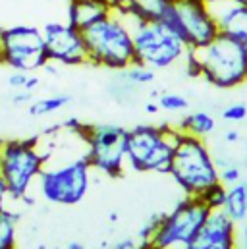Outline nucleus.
I'll return each instance as SVG.
<instances>
[{
  "label": "nucleus",
  "mask_w": 247,
  "mask_h": 249,
  "mask_svg": "<svg viewBox=\"0 0 247 249\" xmlns=\"http://www.w3.org/2000/svg\"><path fill=\"white\" fill-rule=\"evenodd\" d=\"M125 19L131 29L135 62L143 64L151 70H168L176 64L184 62L189 49L180 37V33L160 19H145L133 14L124 0Z\"/></svg>",
  "instance_id": "nucleus-1"
},
{
  "label": "nucleus",
  "mask_w": 247,
  "mask_h": 249,
  "mask_svg": "<svg viewBox=\"0 0 247 249\" xmlns=\"http://www.w3.org/2000/svg\"><path fill=\"white\" fill-rule=\"evenodd\" d=\"M87 60L97 68H105L108 71H120L124 68L135 64V49L129 23L124 12V0L116 10L105 19L83 31Z\"/></svg>",
  "instance_id": "nucleus-2"
},
{
  "label": "nucleus",
  "mask_w": 247,
  "mask_h": 249,
  "mask_svg": "<svg viewBox=\"0 0 247 249\" xmlns=\"http://www.w3.org/2000/svg\"><path fill=\"white\" fill-rule=\"evenodd\" d=\"M180 133L176 125L168 124H139L127 129L125 164L135 172L168 174Z\"/></svg>",
  "instance_id": "nucleus-3"
},
{
  "label": "nucleus",
  "mask_w": 247,
  "mask_h": 249,
  "mask_svg": "<svg viewBox=\"0 0 247 249\" xmlns=\"http://www.w3.org/2000/svg\"><path fill=\"white\" fill-rule=\"evenodd\" d=\"M168 174L189 197H199L205 189L220 182L214 157L205 139L184 131L176 141Z\"/></svg>",
  "instance_id": "nucleus-4"
},
{
  "label": "nucleus",
  "mask_w": 247,
  "mask_h": 249,
  "mask_svg": "<svg viewBox=\"0 0 247 249\" xmlns=\"http://www.w3.org/2000/svg\"><path fill=\"white\" fill-rule=\"evenodd\" d=\"M189 54L201 77L218 89H234L247 81V49L226 35H218L201 49H189Z\"/></svg>",
  "instance_id": "nucleus-5"
},
{
  "label": "nucleus",
  "mask_w": 247,
  "mask_h": 249,
  "mask_svg": "<svg viewBox=\"0 0 247 249\" xmlns=\"http://www.w3.org/2000/svg\"><path fill=\"white\" fill-rule=\"evenodd\" d=\"M47 155L39 151V139H8L0 155V178L8 187L10 199L21 201L29 195L47 164Z\"/></svg>",
  "instance_id": "nucleus-6"
},
{
  "label": "nucleus",
  "mask_w": 247,
  "mask_h": 249,
  "mask_svg": "<svg viewBox=\"0 0 247 249\" xmlns=\"http://www.w3.org/2000/svg\"><path fill=\"white\" fill-rule=\"evenodd\" d=\"M85 143V157L93 170L120 178L125 168L127 129L116 124H83L77 131Z\"/></svg>",
  "instance_id": "nucleus-7"
},
{
  "label": "nucleus",
  "mask_w": 247,
  "mask_h": 249,
  "mask_svg": "<svg viewBox=\"0 0 247 249\" xmlns=\"http://www.w3.org/2000/svg\"><path fill=\"white\" fill-rule=\"evenodd\" d=\"M91 164L87 157H77L56 166H47L41 170L37 184L43 199L53 205L71 207L85 199L91 186Z\"/></svg>",
  "instance_id": "nucleus-8"
},
{
  "label": "nucleus",
  "mask_w": 247,
  "mask_h": 249,
  "mask_svg": "<svg viewBox=\"0 0 247 249\" xmlns=\"http://www.w3.org/2000/svg\"><path fill=\"white\" fill-rule=\"evenodd\" d=\"M211 209L199 197L185 195L170 213L162 214V220L157 232L153 234L149 246L151 249L187 248L205 224Z\"/></svg>",
  "instance_id": "nucleus-9"
},
{
  "label": "nucleus",
  "mask_w": 247,
  "mask_h": 249,
  "mask_svg": "<svg viewBox=\"0 0 247 249\" xmlns=\"http://www.w3.org/2000/svg\"><path fill=\"white\" fill-rule=\"evenodd\" d=\"M0 60L18 71H37L49 62L45 53L43 29L37 25L18 23L2 27L0 33Z\"/></svg>",
  "instance_id": "nucleus-10"
},
{
  "label": "nucleus",
  "mask_w": 247,
  "mask_h": 249,
  "mask_svg": "<svg viewBox=\"0 0 247 249\" xmlns=\"http://www.w3.org/2000/svg\"><path fill=\"white\" fill-rule=\"evenodd\" d=\"M166 23L180 33L191 51L201 49L218 37L216 21L209 10V4L203 0H172V10Z\"/></svg>",
  "instance_id": "nucleus-11"
},
{
  "label": "nucleus",
  "mask_w": 247,
  "mask_h": 249,
  "mask_svg": "<svg viewBox=\"0 0 247 249\" xmlns=\"http://www.w3.org/2000/svg\"><path fill=\"white\" fill-rule=\"evenodd\" d=\"M41 29H43L45 53L49 62H54L58 66L89 64L83 31L70 25L68 21H49Z\"/></svg>",
  "instance_id": "nucleus-12"
},
{
  "label": "nucleus",
  "mask_w": 247,
  "mask_h": 249,
  "mask_svg": "<svg viewBox=\"0 0 247 249\" xmlns=\"http://www.w3.org/2000/svg\"><path fill=\"white\" fill-rule=\"evenodd\" d=\"M187 249H236V222L222 211H211Z\"/></svg>",
  "instance_id": "nucleus-13"
},
{
  "label": "nucleus",
  "mask_w": 247,
  "mask_h": 249,
  "mask_svg": "<svg viewBox=\"0 0 247 249\" xmlns=\"http://www.w3.org/2000/svg\"><path fill=\"white\" fill-rule=\"evenodd\" d=\"M218 35H226L244 47L247 45V4L242 0H216L209 4Z\"/></svg>",
  "instance_id": "nucleus-14"
},
{
  "label": "nucleus",
  "mask_w": 247,
  "mask_h": 249,
  "mask_svg": "<svg viewBox=\"0 0 247 249\" xmlns=\"http://www.w3.org/2000/svg\"><path fill=\"white\" fill-rule=\"evenodd\" d=\"M120 0H66V21L79 31L110 16Z\"/></svg>",
  "instance_id": "nucleus-15"
},
{
  "label": "nucleus",
  "mask_w": 247,
  "mask_h": 249,
  "mask_svg": "<svg viewBox=\"0 0 247 249\" xmlns=\"http://www.w3.org/2000/svg\"><path fill=\"white\" fill-rule=\"evenodd\" d=\"M222 211L238 224L244 222L247 218V197H246V186L242 182L234 184L226 189V201Z\"/></svg>",
  "instance_id": "nucleus-16"
},
{
  "label": "nucleus",
  "mask_w": 247,
  "mask_h": 249,
  "mask_svg": "<svg viewBox=\"0 0 247 249\" xmlns=\"http://www.w3.org/2000/svg\"><path fill=\"white\" fill-rule=\"evenodd\" d=\"M176 127L180 131H184V133H189V135H195V137L205 139L209 133L214 131L216 122H214V118L209 112H191L185 118H182V122L176 125Z\"/></svg>",
  "instance_id": "nucleus-17"
},
{
  "label": "nucleus",
  "mask_w": 247,
  "mask_h": 249,
  "mask_svg": "<svg viewBox=\"0 0 247 249\" xmlns=\"http://www.w3.org/2000/svg\"><path fill=\"white\" fill-rule=\"evenodd\" d=\"M71 103V97L60 93V95H53V97H45V99H37V101H31L27 112L33 116V118H41V116H49V114H54L58 112L60 108H64L66 105Z\"/></svg>",
  "instance_id": "nucleus-18"
},
{
  "label": "nucleus",
  "mask_w": 247,
  "mask_h": 249,
  "mask_svg": "<svg viewBox=\"0 0 247 249\" xmlns=\"http://www.w3.org/2000/svg\"><path fill=\"white\" fill-rule=\"evenodd\" d=\"M18 220L19 214L14 211H4L0 214V249H16L18 244Z\"/></svg>",
  "instance_id": "nucleus-19"
},
{
  "label": "nucleus",
  "mask_w": 247,
  "mask_h": 249,
  "mask_svg": "<svg viewBox=\"0 0 247 249\" xmlns=\"http://www.w3.org/2000/svg\"><path fill=\"white\" fill-rule=\"evenodd\" d=\"M118 77H122L124 81L131 83L133 87H143V85H149L155 81V70L143 66V64L135 62L127 68H124L120 71H114Z\"/></svg>",
  "instance_id": "nucleus-20"
},
{
  "label": "nucleus",
  "mask_w": 247,
  "mask_h": 249,
  "mask_svg": "<svg viewBox=\"0 0 247 249\" xmlns=\"http://www.w3.org/2000/svg\"><path fill=\"white\" fill-rule=\"evenodd\" d=\"M226 189H228V187L224 186L222 182H218V184L211 186L209 189H205V191L199 195V199H201L211 211H218V209L224 207V201H226Z\"/></svg>",
  "instance_id": "nucleus-21"
},
{
  "label": "nucleus",
  "mask_w": 247,
  "mask_h": 249,
  "mask_svg": "<svg viewBox=\"0 0 247 249\" xmlns=\"http://www.w3.org/2000/svg\"><path fill=\"white\" fill-rule=\"evenodd\" d=\"M157 103L162 110H168V112H182L189 107L187 99L178 95V93H160Z\"/></svg>",
  "instance_id": "nucleus-22"
},
{
  "label": "nucleus",
  "mask_w": 247,
  "mask_h": 249,
  "mask_svg": "<svg viewBox=\"0 0 247 249\" xmlns=\"http://www.w3.org/2000/svg\"><path fill=\"white\" fill-rule=\"evenodd\" d=\"M162 214L164 213H157V214H151L149 216V220L141 226V230L137 232V242L139 244H149L151 242V238H153V234L157 232V228H159V224H160V220H162Z\"/></svg>",
  "instance_id": "nucleus-23"
},
{
  "label": "nucleus",
  "mask_w": 247,
  "mask_h": 249,
  "mask_svg": "<svg viewBox=\"0 0 247 249\" xmlns=\"http://www.w3.org/2000/svg\"><path fill=\"white\" fill-rule=\"evenodd\" d=\"M218 178H220V182H222L224 186L230 187L242 180V172H240L238 166H234V164H226V166L218 168Z\"/></svg>",
  "instance_id": "nucleus-24"
},
{
  "label": "nucleus",
  "mask_w": 247,
  "mask_h": 249,
  "mask_svg": "<svg viewBox=\"0 0 247 249\" xmlns=\"http://www.w3.org/2000/svg\"><path fill=\"white\" fill-rule=\"evenodd\" d=\"M222 118L228 120V122H242V120H246L247 118V107L244 105V103L230 105L228 108H224Z\"/></svg>",
  "instance_id": "nucleus-25"
},
{
  "label": "nucleus",
  "mask_w": 247,
  "mask_h": 249,
  "mask_svg": "<svg viewBox=\"0 0 247 249\" xmlns=\"http://www.w3.org/2000/svg\"><path fill=\"white\" fill-rule=\"evenodd\" d=\"M27 71H18V70H14L10 75H8V85L12 87V89H23V85H25V81H27Z\"/></svg>",
  "instance_id": "nucleus-26"
},
{
  "label": "nucleus",
  "mask_w": 247,
  "mask_h": 249,
  "mask_svg": "<svg viewBox=\"0 0 247 249\" xmlns=\"http://www.w3.org/2000/svg\"><path fill=\"white\" fill-rule=\"evenodd\" d=\"M33 101V91H27V89H16V93L12 95V103L18 105V107H23V105H31Z\"/></svg>",
  "instance_id": "nucleus-27"
},
{
  "label": "nucleus",
  "mask_w": 247,
  "mask_h": 249,
  "mask_svg": "<svg viewBox=\"0 0 247 249\" xmlns=\"http://www.w3.org/2000/svg\"><path fill=\"white\" fill-rule=\"evenodd\" d=\"M139 248V242L137 240H133V238H120V240H116L110 249H137Z\"/></svg>",
  "instance_id": "nucleus-28"
},
{
  "label": "nucleus",
  "mask_w": 247,
  "mask_h": 249,
  "mask_svg": "<svg viewBox=\"0 0 247 249\" xmlns=\"http://www.w3.org/2000/svg\"><path fill=\"white\" fill-rule=\"evenodd\" d=\"M10 199V193H8V187L4 184V180L0 178V214L6 211V201Z\"/></svg>",
  "instance_id": "nucleus-29"
},
{
  "label": "nucleus",
  "mask_w": 247,
  "mask_h": 249,
  "mask_svg": "<svg viewBox=\"0 0 247 249\" xmlns=\"http://www.w3.org/2000/svg\"><path fill=\"white\" fill-rule=\"evenodd\" d=\"M39 83H41V77L35 75V73H29V75H27V81H25V85H23V89H27V91H35V89L39 87Z\"/></svg>",
  "instance_id": "nucleus-30"
},
{
  "label": "nucleus",
  "mask_w": 247,
  "mask_h": 249,
  "mask_svg": "<svg viewBox=\"0 0 247 249\" xmlns=\"http://www.w3.org/2000/svg\"><path fill=\"white\" fill-rule=\"evenodd\" d=\"M58 64H54V62H47L45 66H43V71L45 73H49V75H58Z\"/></svg>",
  "instance_id": "nucleus-31"
},
{
  "label": "nucleus",
  "mask_w": 247,
  "mask_h": 249,
  "mask_svg": "<svg viewBox=\"0 0 247 249\" xmlns=\"http://www.w3.org/2000/svg\"><path fill=\"white\" fill-rule=\"evenodd\" d=\"M224 139H226L228 143H236V141H240V131H236V129H228V131L224 133Z\"/></svg>",
  "instance_id": "nucleus-32"
},
{
  "label": "nucleus",
  "mask_w": 247,
  "mask_h": 249,
  "mask_svg": "<svg viewBox=\"0 0 247 249\" xmlns=\"http://www.w3.org/2000/svg\"><path fill=\"white\" fill-rule=\"evenodd\" d=\"M159 110H160V107H159L157 101H149V103L145 105V112H147V114H157Z\"/></svg>",
  "instance_id": "nucleus-33"
},
{
  "label": "nucleus",
  "mask_w": 247,
  "mask_h": 249,
  "mask_svg": "<svg viewBox=\"0 0 247 249\" xmlns=\"http://www.w3.org/2000/svg\"><path fill=\"white\" fill-rule=\"evenodd\" d=\"M66 249H85V248H83V244H81V242H75V240H73V242H68Z\"/></svg>",
  "instance_id": "nucleus-34"
},
{
  "label": "nucleus",
  "mask_w": 247,
  "mask_h": 249,
  "mask_svg": "<svg viewBox=\"0 0 247 249\" xmlns=\"http://www.w3.org/2000/svg\"><path fill=\"white\" fill-rule=\"evenodd\" d=\"M242 238H244V249H247V224L244 226V230H242Z\"/></svg>",
  "instance_id": "nucleus-35"
},
{
  "label": "nucleus",
  "mask_w": 247,
  "mask_h": 249,
  "mask_svg": "<svg viewBox=\"0 0 247 249\" xmlns=\"http://www.w3.org/2000/svg\"><path fill=\"white\" fill-rule=\"evenodd\" d=\"M108 218H110V222H118V213H110Z\"/></svg>",
  "instance_id": "nucleus-36"
},
{
  "label": "nucleus",
  "mask_w": 247,
  "mask_h": 249,
  "mask_svg": "<svg viewBox=\"0 0 247 249\" xmlns=\"http://www.w3.org/2000/svg\"><path fill=\"white\" fill-rule=\"evenodd\" d=\"M137 249H151V246H149V244H139V248Z\"/></svg>",
  "instance_id": "nucleus-37"
},
{
  "label": "nucleus",
  "mask_w": 247,
  "mask_h": 249,
  "mask_svg": "<svg viewBox=\"0 0 247 249\" xmlns=\"http://www.w3.org/2000/svg\"><path fill=\"white\" fill-rule=\"evenodd\" d=\"M4 143H6V139H0V155H2V149H4Z\"/></svg>",
  "instance_id": "nucleus-38"
},
{
  "label": "nucleus",
  "mask_w": 247,
  "mask_h": 249,
  "mask_svg": "<svg viewBox=\"0 0 247 249\" xmlns=\"http://www.w3.org/2000/svg\"><path fill=\"white\" fill-rule=\"evenodd\" d=\"M203 2H207V4H211V2H216V0H203Z\"/></svg>",
  "instance_id": "nucleus-39"
},
{
  "label": "nucleus",
  "mask_w": 247,
  "mask_h": 249,
  "mask_svg": "<svg viewBox=\"0 0 247 249\" xmlns=\"http://www.w3.org/2000/svg\"><path fill=\"white\" fill-rule=\"evenodd\" d=\"M244 186H246V197H247V182H246V184H244Z\"/></svg>",
  "instance_id": "nucleus-40"
},
{
  "label": "nucleus",
  "mask_w": 247,
  "mask_h": 249,
  "mask_svg": "<svg viewBox=\"0 0 247 249\" xmlns=\"http://www.w3.org/2000/svg\"><path fill=\"white\" fill-rule=\"evenodd\" d=\"M47 2H56V0H47Z\"/></svg>",
  "instance_id": "nucleus-41"
},
{
  "label": "nucleus",
  "mask_w": 247,
  "mask_h": 249,
  "mask_svg": "<svg viewBox=\"0 0 247 249\" xmlns=\"http://www.w3.org/2000/svg\"><path fill=\"white\" fill-rule=\"evenodd\" d=\"M0 33H2V27H0ZM0 64H2V60H0Z\"/></svg>",
  "instance_id": "nucleus-42"
},
{
  "label": "nucleus",
  "mask_w": 247,
  "mask_h": 249,
  "mask_svg": "<svg viewBox=\"0 0 247 249\" xmlns=\"http://www.w3.org/2000/svg\"><path fill=\"white\" fill-rule=\"evenodd\" d=\"M242 2H246V4H247V0H242Z\"/></svg>",
  "instance_id": "nucleus-43"
}]
</instances>
